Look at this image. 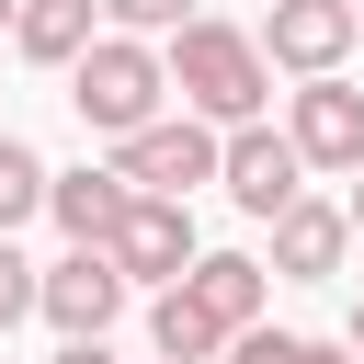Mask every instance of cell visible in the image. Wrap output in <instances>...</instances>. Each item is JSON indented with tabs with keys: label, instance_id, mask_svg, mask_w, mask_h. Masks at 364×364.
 Here are the masks:
<instances>
[{
	"label": "cell",
	"instance_id": "d6986e66",
	"mask_svg": "<svg viewBox=\"0 0 364 364\" xmlns=\"http://www.w3.org/2000/svg\"><path fill=\"white\" fill-rule=\"evenodd\" d=\"M341 182H353V193H341V216H353V239H364V159H353Z\"/></svg>",
	"mask_w": 364,
	"mask_h": 364
},
{
	"label": "cell",
	"instance_id": "5b68a950",
	"mask_svg": "<svg viewBox=\"0 0 364 364\" xmlns=\"http://www.w3.org/2000/svg\"><path fill=\"white\" fill-rule=\"evenodd\" d=\"M216 182H228V205L239 216H273V205H296L307 193V159H296V136L284 125H216Z\"/></svg>",
	"mask_w": 364,
	"mask_h": 364
},
{
	"label": "cell",
	"instance_id": "2e32d148",
	"mask_svg": "<svg viewBox=\"0 0 364 364\" xmlns=\"http://www.w3.org/2000/svg\"><path fill=\"white\" fill-rule=\"evenodd\" d=\"M193 11H205V0H102V23H114V34H148V46H159L171 23H193Z\"/></svg>",
	"mask_w": 364,
	"mask_h": 364
},
{
	"label": "cell",
	"instance_id": "44dd1931",
	"mask_svg": "<svg viewBox=\"0 0 364 364\" xmlns=\"http://www.w3.org/2000/svg\"><path fill=\"white\" fill-rule=\"evenodd\" d=\"M0 34H11V0H0Z\"/></svg>",
	"mask_w": 364,
	"mask_h": 364
},
{
	"label": "cell",
	"instance_id": "ffe728a7",
	"mask_svg": "<svg viewBox=\"0 0 364 364\" xmlns=\"http://www.w3.org/2000/svg\"><path fill=\"white\" fill-rule=\"evenodd\" d=\"M353 364H364V296H353Z\"/></svg>",
	"mask_w": 364,
	"mask_h": 364
},
{
	"label": "cell",
	"instance_id": "7402d4cb",
	"mask_svg": "<svg viewBox=\"0 0 364 364\" xmlns=\"http://www.w3.org/2000/svg\"><path fill=\"white\" fill-rule=\"evenodd\" d=\"M353 34H364V0H353Z\"/></svg>",
	"mask_w": 364,
	"mask_h": 364
},
{
	"label": "cell",
	"instance_id": "e0dca14e",
	"mask_svg": "<svg viewBox=\"0 0 364 364\" xmlns=\"http://www.w3.org/2000/svg\"><path fill=\"white\" fill-rule=\"evenodd\" d=\"M23 318H34V262H23L11 239H0V341H11Z\"/></svg>",
	"mask_w": 364,
	"mask_h": 364
},
{
	"label": "cell",
	"instance_id": "52a82bcc",
	"mask_svg": "<svg viewBox=\"0 0 364 364\" xmlns=\"http://www.w3.org/2000/svg\"><path fill=\"white\" fill-rule=\"evenodd\" d=\"M250 46H262V68H284V80H318V68H341L364 34H353V0H273Z\"/></svg>",
	"mask_w": 364,
	"mask_h": 364
},
{
	"label": "cell",
	"instance_id": "8992f818",
	"mask_svg": "<svg viewBox=\"0 0 364 364\" xmlns=\"http://www.w3.org/2000/svg\"><path fill=\"white\" fill-rule=\"evenodd\" d=\"M102 250H114L125 284H171L205 239H193V205H171V193H125V216L102 228Z\"/></svg>",
	"mask_w": 364,
	"mask_h": 364
},
{
	"label": "cell",
	"instance_id": "7a4b0ae2",
	"mask_svg": "<svg viewBox=\"0 0 364 364\" xmlns=\"http://www.w3.org/2000/svg\"><path fill=\"white\" fill-rule=\"evenodd\" d=\"M68 102H80V125L91 136H125V125H148V114H171V80H159V46L148 34H91L80 57H68Z\"/></svg>",
	"mask_w": 364,
	"mask_h": 364
},
{
	"label": "cell",
	"instance_id": "4fadbf2b",
	"mask_svg": "<svg viewBox=\"0 0 364 364\" xmlns=\"http://www.w3.org/2000/svg\"><path fill=\"white\" fill-rule=\"evenodd\" d=\"M148 353H159V364H216V353H228V330H216L182 284H159V307H148Z\"/></svg>",
	"mask_w": 364,
	"mask_h": 364
},
{
	"label": "cell",
	"instance_id": "ba28073f",
	"mask_svg": "<svg viewBox=\"0 0 364 364\" xmlns=\"http://www.w3.org/2000/svg\"><path fill=\"white\" fill-rule=\"evenodd\" d=\"M284 136H296L307 171H353V159H364V91H353L341 68L296 80V91H284Z\"/></svg>",
	"mask_w": 364,
	"mask_h": 364
},
{
	"label": "cell",
	"instance_id": "ac0fdd59",
	"mask_svg": "<svg viewBox=\"0 0 364 364\" xmlns=\"http://www.w3.org/2000/svg\"><path fill=\"white\" fill-rule=\"evenodd\" d=\"M46 364H114V330H80V341H57Z\"/></svg>",
	"mask_w": 364,
	"mask_h": 364
},
{
	"label": "cell",
	"instance_id": "277c9868",
	"mask_svg": "<svg viewBox=\"0 0 364 364\" xmlns=\"http://www.w3.org/2000/svg\"><path fill=\"white\" fill-rule=\"evenodd\" d=\"M125 273H114V250L102 239H68V262H34V318H57V341H80V330H114L125 318Z\"/></svg>",
	"mask_w": 364,
	"mask_h": 364
},
{
	"label": "cell",
	"instance_id": "3957f363",
	"mask_svg": "<svg viewBox=\"0 0 364 364\" xmlns=\"http://www.w3.org/2000/svg\"><path fill=\"white\" fill-rule=\"evenodd\" d=\"M114 182L193 205V193L216 182V125H205V114H148V125H125V136H114Z\"/></svg>",
	"mask_w": 364,
	"mask_h": 364
},
{
	"label": "cell",
	"instance_id": "6da1fadb",
	"mask_svg": "<svg viewBox=\"0 0 364 364\" xmlns=\"http://www.w3.org/2000/svg\"><path fill=\"white\" fill-rule=\"evenodd\" d=\"M159 80H171L182 114H205V125H250V114H273V68H262V46H250L239 23H216V11H193V23L159 34Z\"/></svg>",
	"mask_w": 364,
	"mask_h": 364
},
{
	"label": "cell",
	"instance_id": "8fae6325",
	"mask_svg": "<svg viewBox=\"0 0 364 364\" xmlns=\"http://www.w3.org/2000/svg\"><path fill=\"white\" fill-rule=\"evenodd\" d=\"M91 34H102V0H11V46L34 68H68Z\"/></svg>",
	"mask_w": 364,
	"mask_h": 364
},
{
	"label": "cell",
	"instance_id": "7c38bea8",
	"mask_svg": "<svg viewBox=\"0 0 364 364\" xmlns=\"http://www.w3.org/2000/svg\"><path fill=\"white\" fill-rule=\"evenodd\" d=\"M46 216H57L68 239H102V228L125 216V182H114V159H80V171H46Z\"/></svg>",
	"mask_w": 364,
	"mask_h": 364
},
{
	"label": "cell",
	"instance_id": "9a60e30c",
	"mask_svg": "<svg viewBox=\"0 0 364 364\" xmlns=\"http://www.w3.org/2000/svg\"><path fill=\"white\" fill-rule=\"evenodd\" d=\"M23 216H46V159H34V148L0 125V239H11Z\"/></svg>",
	"mask_w": 364,
	"mask_h": 364
},
{
	"label": "cell",
	"instance_id": "9c48e42d",
	"mask_svg": "<svg viewBox=\"0 0 364 364\" xmlns=\"http://www.w3.org/2000/svg\"><path fill=\"white\" fill-rule=\"evenodd\" d=\"M262 228H273V262H262L273 284H330V273L353 262V216H341L330 193H296V205H273Z\"/></svg>",
	"mask_w": 364,
	"mask_h": 364
},
{
	"label": "cell",
	"instance_id": "30bf717a",
	"mask_svg": "<svg viewBox=\"0 0 364 364\" xmlns=\"http://www.w3.org/2000/svg\"><path fill=\"white\" fill-rule=\"evenodd\" d=\"M171 284H182V296H193V307H205L216 330H250V318H262V296H273L262 250H193V262L171 273Z\"/></svg>",
	"mask_w": 364,
	"mask_h": 364
},
{
	"label": "cell",
	"instance_id": "5bb4252c",
	"mask_svg": "<svg viewBox=\"0 0 364 364\" xmlns=\"http://www.w3.org/2000/svg\"><path fill=\"white\" fill-rule=\"evenodd\" d=\"M228 364H353V341H307V330H228Z\"/></svg>",
	"mask_w": 364,
	"mask_h": 364
},
{
	"label": "cell",
	"instance_id": "603a6c76",
	"mask_svg": "<svg viewBox=\"0 0 364 364\" xmlns=\"http://www.w3.org/2000/svg\"><path fill=\"white\" fill-rule=\"evenodd\" d=\"M0 364H11V353H0Z\"/></svg>",
	"mask_w": 364,
	"mask_h": 364
}]
</instances>
